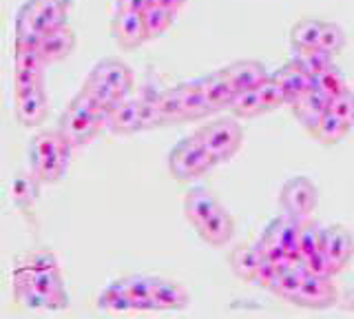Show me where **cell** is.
Segmentation results:
<instances>
[{
  "mask_svg": "<svg viewBox=\"0 0 354 319\" xmlns=\"http://www.w3.org/2000/svg\"><path fill=\"white\" fill-rule=\"evenodd\" d=\"M60 271L55 253L49 248H36L20 255L14 264V275H33V273H51Z\"/></svg>",
  "mask_w": 354,
  "mask_h": 319,
  "instance_id": "obj_23",
  "label": "cell"
},
{
  "mask_svg": "<svg viewBox=\"0 0 354 319\" xmlns=\"http://www.w3.org/2000/svg\"><path fill=\"white\" fill-rule=\"evenodd\" d=\"M213 167L215 160L197 134L180 140L169 153V169L177 180H195Z\"/></svg>",
  "mask_w": 354,
  "mask_h": 319,
  "instance_id": "obj_3",
  "label": "cell"
},
{
  "mask_svg": "<svg viewBox=\"0 0 354 319\" xmlns=\"http://www.w3.org/2000/svg\"><path fill=\"white\" fill-rule=\"evenodd\" d=\"M153 3H155V0H118V9H122V12L144 14Z\"/></svg>",
  "mask_w": 354,
  "mask_h": 319,
  "instance_id": "obj_46",
  "label": "cell"
},
{
  "mask_svg": "<svg viewBox=\"0 0 354 319\" xmlns=\"http://www.w3.org/2000/svg\"><path fill=\"white\" fill-rule=\"evenodd\" d=\"M315 89H319L321 93L328 95L332 100V98H337L343 91H348L346 75L341 73V69L337 67V64H332L330 69H326L324 73H319L315 78Z\"/></svg>",
  "mask_w": 354,
  "mask_h": 319,
  "instance_id": "obj_36",
  "label": "cell"
},
{
  "mask_svg": "<svg viewBox=\"0 0 354 319\" xmlns=\"http://www.w3.org/2000/svg\"><path fill=\"white\" fill-rule=\"evenodd\" d=\"M69 156H71V147L69 149H62L58 153H53L51 158L42 160L38 164H33L31 171L36 173V178L42 184H55L64 175L66 167H69Z\"/></svg>",
  "mask_w": 354,
  "mask_h": 319,
  "instance_id": "obj_30",
  "label": "cell"
},
{
  "mask_svg": "<svg viewBox=\"0 0 354 319\" xmlns=\"http://www.w3.org/2000/svg\"><path fill=\"white\" fill-rule=\"evenodd\" d=\"M350 129L352 125H348L346 120H341L332 111H328L313 129H310V134H313V138L321 142V145L332 147V145H339V142L350 134Z\"/></svg>",
  "mask_w": 354,
  "mask_h": 319,
  "instance_id": "obj_25",
  "label": "cell"
},
{
  "mask_svg": "<svg viewBox=\"0 0 354 319\" xmlns=\"http://www.w3.org/2000/svg\"><path fill=\"white\" fill-rule=\"evenodd\" d=\"M197 136L202 138L204 147L208 149V153L213 156L215 164L230 160L241 147L243 140V131L239 127L237 120L232 118H219L208 122L206 127H202L197 131Z\"/></svg>",
  "mask_w": 354,
  "mask_h": 319,
  "instance_id": "obj_4",
  "label": "cell"
},
{
  "mask_svg": "<svg viewBox=\"0 0 354 319\" xmlns=\"http://www.w3.org/2000/svg\"><path fill=\"white\" fill-rule=\"evenodd\" d=\"M281 268L283 266H279V264H272V262H266L263 259V264L259 266V271H257V275H254V284H259L261 289H272V284H274V280L279 277V273H281Z\"/></svg>",
  "mask_w": 354,
  "mask_h": 319,
  "instance_id": "obj_45",
  "label": "cell"
},
{
  "mask_svg": "<svg viewBox=\"0 0 354 319\" xmlns=\"http://www.w3.org/2000/svg\"><path fill=\"white\" fill-rule=\"evenodd\" d=\"M175 12H171V9H166L158 3H153L147 12H144V20H147V27H149V34L151 38H158L162 36L166 29H169L173 25L175 20Z\"/></svg>",
  "mask_w": 354,
  "mask_h": 319,
  "instance_id": "obj_39",
  "label": "cell"
},
{
  "mask_svg": "<svg viewBox=\"0 0 354 319\" xmlns=\"http://www.w3.org/2000/svg\"><path fill=\"white\" fill-rule=\"evenodd\" d=\"M14 295H16L18 302H22L27 308H33V311H60V306L55 304L51 297L42 295L38 291H33V289H29V286H25V284L14 282Z\"/></svg>",
  "mask_w": 354,
  "mask_h": 319,
  "instance_id": "obj_38",
  "label": "cell"
},
{
  "mask_svg": "<svg viewBox=\"0 0 354 319\" xmlns=\"http://www.w3.org/2000/svg\"><path fill=\"white\" fill-rule=\"evenodd\" d=\"M279 202L288 215L297 219H306L313 215L319 202V191L308 178H292L281 186Z\"/></svg>",
  "mask_w": 354,
  "mask_h": 319,
  "instance_id": "obj_6",
  "label": "cell"
},
{
  "mask_svg": "<svg viewBox=\"0 0 354 319\" xmlns=\"http://www.w3.org/2000/svg\"><path fill=\"white\" fill-rule=\"evenodd\" d=\"M177 86H180V93H182L186 122H191V120H199V118H206L210 113L199 80H186V82H180Z\"/></svg>",
  "mask_w": 354,
  "mask_h": 319,
  "instance_id": "obj_29",
  "label": "cell"
},
{
  "mask_svg": "<svg viewBox=\"0 0 354 319\" xmlns=\"http://www.w3.org/2000/svg\"><path fill=\"white\" fill-rule=\"evenodd\" d=\"M102 127H106L104 120L88 111V109L82 107L75 98L66 104L64 113L60 116V122H58V131L71 145V149L88 145V142L100 134Z\"/></svg>",
  "mask_w": 354,
  "mask_h": 319,
  "instance_id": "obj_5",
  "label": "cell"
},
{
  "mask_svg": "<svg viewBox=\"0 0 354 319\" xmlns=\"http://www.w3.org/2000/svg\"><path fill=\"white\" fill-rule=\"evenodd\" d=\"M162 78L155 71V67L147 69V78H144L140 93H138V107H140V131L162 127L160 122V102L164 95Z\"/></svg>",
  "mask_w": 354,
  "mask_h": 319,
  "instance_id": "obj_7",
  "label": "cell"
},
{
  "mask_svg": "<svg viewBox=\"0 0 354 319\" xmlns=\"http://www.w3.org/2000/svg\"><path fill=\"white\" fill-rule=\"evenodd\" d=\"M321 250L326 253V257L330 259L337 275L348 266L354 255V237L350 230L341 224L326 226L324 235H321Z\"/></svg>",
  "mask_w": 354,
  "mask_h": 319,
  "instance_id": "obj_8",
  "label": "cell"
},
{
  "mask_svg": "<svg viewBox=\"0 0 354 319\" xmlns=\"http://www.w3.org/2000/svg\"><path fill=\"white\" fill-rule=\"evenodd\" d=\"M197 80H199V84H202V91H204L210 113L221 111V109H230V102H232V98H235L237 91H235V86L230 84L224 69L206 73Z\"/></svg>",
  "mask_w": 354,
  "mask_h": 319,
  "instance_id": "obj_12",
  "label": "cell"
},
{
  "mask_svg": "<svg viewBox=\"0 0 354 319\" xmlns=\"http://www.w3.org/2000/svg\"><path fill=\"white\" fill-rule=\"evenodd\" d=\"M97 306L106 308V311H133V302L122 280L109 284L106 289L97 295Z\"/></svg>",
  "mask_w": 354,
  "mask_h": 319,
  "instance_id": "obj_34",
  "label": "cell"
},
{
  "mask_svg": "<svg viewBox=\"0 0 354 319\" xmlns=\"http://www.w3.org/2000/svg\"><path fill=\"white\" fill-rule=\"evenodd\" d=\"M292 60L306 73L313 75V78H317L319 73H324L326 69H330L332 64H335L332 53H328L321 47H292Z\"/></svg>",
  "mask_w": 354,
  "mask_h": 319,
  "instance_id": "obj_27",
  "label": "cell"
},
{
  "mask_svg": "<svg viewBox=\"0 0 354 319\" xmlns=\"http://www.w3.org/2000/svg\"><path fill=\"white\" fill-rule=\"evenodd\" d=\"M158 5H162V7H166V9H171V12H180V9L186 5V0H155Z\"/></svg>",
  "mask_w": 354,
  "mask_h": 319,
  "instance_id": "obj_47",
  "label": "cell"
},
{
  "mask_svg": "<svg viewBox=\"0 0 354 319\" xmlns=\"http://www.w3.org/2000/svg\"><path fill=\"white\" fill-rule=\"evenodd\" d=\"M272 75V80L279 84V89L283 93V102L292 104L295 100H299L306 91H310L315 86V78L310 73H306L295 60L286 62L283 67H279Z\"/></svg>",
  "mask_w": 354,
  "mask_h": 319,
  "instance_id": "obj_10",
  "label": "cell"
},
{
  "mask_svg": "<svg viewBox=\"0 0 354 319\" xmlns=\"http://www.w3.org/2000/svg\"><path fill=\"white\" fill-rule=\"evenodd\" d=\"M49 113V102L44 86L16 93V118L25 127H38Z\"/></svg>",
  "mask_w": 354,
  "mask_h": 319,
  "instance_id": "obj_14",
  "label": "cell"
},
{
  "mask_svg": "<svg viewBox=\"0 0 354 319\" xmlns=\"http://www.w3.org/2000/svg\"><path fill=\"white\" fill-rule=\"evenodd\" d=\"M151 295L155 311H182L191 302V295L180 282L166 277H151Z\"/></svg>",
  "mask_w": 354,
  "mask_h": 319,
  "instance_id": "obj_13",
  "label": "cell"
},
{
  "mask_svg": "<svg viewBox=\"0 0 354 319\" xmlns=\"http://www.w3.org/2000/svg\"><path fill=\"white\" fill-rule=\"evenodd\" d=\"M40 180L36 178L33 171H18L14 182H11V197H14V204L22 211H29L31 204L38 200V191H40Z\"/></svg>",
  "mask_w": 354,
  "mask_h": 319,
  "instance_id": "obj_28",
  "label": "cell"
},
{
  "mask_svg": "<svg viewBox=\"0 0 354 319\" xmlns=\"http://www.w3.org/2000/svg\"><path fill=\"white\" fill-rule=\"evenodd\" d=\"M304 264H306L308 275H315V277H332V275H335V268H332V264L326 257L324 250H317L313 255L304 257Z\"/></svg>",
  "mask_w": 354,
  "mask_h": 319,
  "instance_id": "obj_43",
  "label": "cell"
},
{
  "mask_svg": "<svg viewBox=\"0 0 354 319\" xmlns=\"http://www.w3.org/2000/svg\"><path fill=\"white\" fill-rule=\"evenodd\" d=\"M14 282L25 284V286H29V289L51 297V300L60 306V311L69 306V295H66V289H64V282H62L60 271L33 273V275H14Z\"/></svg>",
  "mask_w": 354,
  "mask_h": 319,
  "instance_id": "obj_15",
  "label": "cell"
},
{
  "mask_svg": "<svg viewBox=\"0 0 354 319\" xmlns=\"http://www.w3.org/2000/svg\"><path fill=\"white\" fill-rule=\"evenodd\" d=\"M263 264V255L259 246H248V244H239L230 250V266L235 271V275H239L241 280L252 282L254 275H257L259 266Z\"/></svg>",
  "mask_w": 354,
  "mask_h": 319,
  "instance_id": "obj_24",
  "label": "cell"
},
{
  "mask_svg": "<svg viewBox=\"0 0 354 319\" xmlns=\"http://www.w3.org/2000/svg\"><path fill=\"white\" fill-rule=\"evenodd\" d=\"M321 27H324V20H317V18L299 20L290 31L292 47H319Z\"/></svg>",
  "mask_w": 354,
  "mask_h": 319,
  "instance_id": "obj_35",
  "label": "cell"
},
{
  "mask_svg": "<svg viewBox=\"0 0 354 319\" xmlns=\"http://www.w3.org/2000/svg\"><path fill=\"white\" fill-rule=\"evenodd\" d=\"M257 93H259V100L263 104V111H274V109H279L283 102V93L279 89V84L272 80V75H268L259 86H257Z\"/></svg>",
  "mask_w": 354,
  "mask_h": 319,
  "instance_id": "obj_41",
  "label": "cell"
},
{
  "mask_svg": "<svg viewBox=\"0 0 354 319\" xmlns=\"http://www.w3.org/2000/svg\"><path fill=\"white\" fill-rule=\"evenodd\" d=\"M230 111H232V116H237V118H254V116L266 113L257 89L237 91L235 98H232V102H230Z\"/></svg>",
  "mask_w": 354,
  "mask_h": 319,
  "instance_id": "obj_37",
  "label": "cell"
},
{
  "mask_svg": "<svg viewBox=\"0 0 354 319\" xmlns=\"http://www.w3.org/2000/svg\"><path fill=\"white\" fill-rule=\"evenodd\" d=\"M73 0H27L16 16V36L40 40L44 34L66 25Z\"/></svg>",
  "mask_w": 354,
  "mask_h": 319,
  "instance_id": "obj_2",
  "label": "cell"
},
{
  "mask_svg": "<svg viewBox=\"0 0 354 319\" xmlns=\"http://www.w3.org/2000/svg\"><path fill=\"white\" fill-rule=\"evenodd\" d=\"M290 107H292L295 118L310 131V129H313L319 122L321 118H324L330 111V98L324 95L319 89H315V86H313V89L306 91Z\"/></svg>",
  "mask_w": 354,
  "mask_h": 319,
  "instance_id": "obj_16",
  "label": "cell"
},
{
  "mask_svg": "<svg viewBox=\"0 0 354 319\" xmlns=\"http://www.w3.org/2000/svg\"><path fill=\"white\" fill-rule=\"evenodd\" d=\"M106 129L115 136H131V134H136V131H140L138 98H124V100H120L109 116Z\"/></svg>",
  "mask_w": 354,
  "mask_h": 319,
  "instance_id": "obj_22",
  "label": "cell"
},
{
  "mask_svg": "<svg viewBox=\"0 0 354 319\" xmlns=\"http://www.w3.org/2000/svg\"><path fill=\"white\" fill-rule=\"evenodd\" d=\"M335 302L337 286L332 284V277H315V275H306L295 300V304L306 308H326Z\"/></svg>",
  "mask_w": 354,
  "mask_h": 319,
  "instance_id": "obj_11",
  "label": "cell"
},
{
  "mask_svg": "<svg viewBox=\"0 0 354 319\" xmlns=\"http://www.w3.org/2000/svg\"><path fill=\"white\" fill-rule=\"evenodd\" d=\"M197 233L210 246H224L235 235V219L226 211L224 206H219L217 211L210 215L206 222L197 228Z\"/></svg>",
  "mask_w": 354,
  "mask_h": 319,
  "instance_id": "obj_21",
  "label": "cell"
},
{
  "mask_svg": "<svg viewBox=\"0 0 354 319\" xmlns=\"http://www.w3.org/2000/svg\"><path fill=\"white\" fill-rule=\"evenodd\" d=\"M219 206L221 204L217 202V197L208 189H204V186H195L184 197V215L195 228L202 226Z\"/></svg>",
  "mask_w": 354,
  "mask_h": 319,
  "instance_id": "obj_17",
  "label": "cell"
},
{
  "mask_svg": "<svg viewBox=\"0 0 354 319\" xmlns=\"http://www.w3.org/2000/svg\"><path fill=\"white\" fill-rule=\"evenodd\" d=\"M230 84L235 86V91H248L257 89V86L268 78V71L257 60H237L224 67Z\"/></svg>",
  "mask_w": 354,
  "mask_h": 319,
  "instance_id": "obj_20",
  "label": "cell"
},
{
  "mask_svg": "<svg viewBox=\"0 0 354 319\" xmlns=\"http://www.w3.org/2000/svg\"><path fill=\"white\" fill-rule=\"evenodd\" d=\"M40 86H44V71L14 69V89H16V93L29 91V89H40Z\"/></svg>",
  "mask_w": 354,
  "mask_h": 319,
  "instance_id": "obj_44",
  "label": "cell"
},
{
  "mask_svg": "<svg viewBox=\"0 0 354 319\" xmlns=\"http://www.w3.org/2000/svg\"><path fill=\"white\" fill-rule=\"evenodd\" d=\"M82 89L95 95L100 102L106 104L113 111V107L120 100L129 98V93L133 91V71L122 60L104 58L86 75Z\"/></svg>",
  "mask_w": 354,
  "mask_h": 319,
  "instance_id": "obj_1",
  "label": "cell"
},
{
  "mask_svg": "<svg viewBox=\"0 0 354 319\" xmlns=\"http://www.w3.org/2000/svg\"><path fill=\"white\" fill-rule=\"evenodd\" d=\"M75 47V34L69 29V25H62L58 29L49 31L38 40V49L42 53L44 62H60L66 56H71Z\"/></svg>",
  "mask_w": 354,
  "mask_h": 319,
  "instance_id": "obj_19",
  "label": "cell"
},
{
  "mask_svg": "<svg viewBox=\"0 0 354 319\" xmlns=\"http://www.w3.org/2000/svg\"><path fill=\"white\" fill-rule=\"evenodd\" d=\"M71 145L62 138V134L58 129L55 131H40V134L31 140V145H29V162H31V167L33 164H38L42 160H47L51 158L53 153H58L62 149H69Z\"/></svg>",
  "mask_w": 354,
  "mask_h": 319,
  "instance_id": "obj_26",
  "label": "cell"
},
{
  "mask_svg": "<svg viewBox=\"0 0 354 319\" xmlns=\"http://www.w3.org/2000/svg\"><path fill=\"white\" fill-rule=\"evenodd\" d=\"M346 31H343L337 23H326L324 20V27H321V34H319V47L326 49L332 56H337L339 51H343L346 47Z\"/></svg>",
  "mask_w": 354,
  "mask_h": 319,
  "instance_id": "obj_40",
  "label": "cell"
},
{
  "mask_svg": "<svg viewBox=\"0 0 354 319\" xmlns=\"http://www.w3.org/2000/svg\"><path fill=\"white\" fill-rule=\"evenodd\" d=\"M122 284L133 302V311H155L153 295H151V277H142V275H129L122 277Z\"/></svg>",
  "mask_w": 354,
  "mask_h": 319,
  "instance_id": "obj_31",
  "label": "cell"
},
{
  "mask_svg": "<svg viewBox=\"0 0 354 319\" xmlns=\"http://www.w3.org/2000/svg\"><path fill=\"white\" fill-rule=\"evenodd\" d=\"M111 29H113V38L122 49H138L147 40H151L144 14H138V12H122V9H115Z\"/></svg>",
  "mask_w": 354,
  "mask_h": 319,
  "instance_id": "obj_9",
  "label": "cell"
},
{
  "mask_svg": "<svg viewBox=\"0 0 354 319\" xmlns=\"http://www.w3.org/2000/svg\"><path fill=\"white\" fill-rule=\"evenodd\" d=\"M160 122L162 127L166 125H177V122H186V113H184V102H182V93L180 86H171L166 89L160 102Z\"/></svg>",
  "mask_w": 354,
  "mask_h": 319,
  "instance_id": "obj_32",
  "label": "cell"
},
{
  "mask_svg": "<svg viewBox=\"0 0 354 319\" xmlns=\"http://www.w3.org/2000/svg\"><path fill=\"white\" fill-rule=\"evenodd\" d=\"M321 235H324V228L317 222H313L310 217L301 219V226H299V237H297V253L299 257H308L313 253L321 250Z\"/></svg>",
  "mask_w": 354,
  "mask_h": 319,
  "instance_id": "obj_33",
  "label": "cell"
},
{
  "mask_svg": "<svg viewBox=\"0 0 354 319\" xmlns=\"http://www.w3.org/2000/svg\"><path fill=\"white\" fill-rule=\"evenodd\" d=\"M299 226H301V219H297L292 215H279L274 217L272 222L266 226L263 235L266 239L274 241V244H279L281 248H286V253L290 255L292 259L299 257L297 253V237H299Z\"/></svg>",
  "mask_w": 354,
  "mask_h": 319,
  "instance_id": "obj_18",
  "label": "cell"
},
{
  "mask_svg": "<svg viewBox=\"0 0 354 319\" xmlns=\"http://www.w3.org/2000/svg\"><path fill=\"white\" fill-rule=\"evenodd\" d=\"M330 111L354 127V91L348 89V91H343L341 95L332 98V100H330Z\"/></svg>",
  "mask_w": 354,
  "mask_h": 319,
  "instance_id": "obj_42",
  "label": "cell"
}]
</instances>
